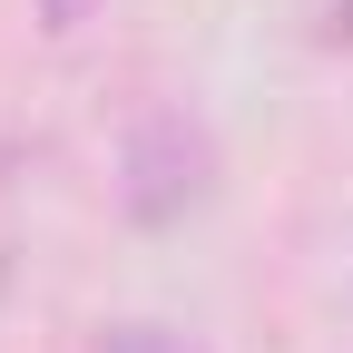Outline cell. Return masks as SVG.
Returning a JSON list of instances; mask_svg holds the SVG:
<instances>
[{
  "mask_svg": "<svg viewBox=\"0 0 353 353\" xmlns=\"http://www.w3.org/2000/svg\"><path fill=\"white\" fill-rule=\"evenodd\" d=\"M69 20H79V0H50V30H69Z\"/></svg>",
  "mask_w": 353,
  "mask_h": 353,
  "instance_id": "obj_3",
  "label": "cell"
},
{
  "mask_svg": "<svg viewBox=\"0 0 353 353\" xmlns=\"http://www.w3.org/2000/svg\"><path fill=\"white\" fill-rule=\"evenodd\" d=\"M99 353H176V343H167V334H157V324H128V334H108V343H99Z\"/></svg>",
  "mask_w": 353,
  "mask_h": 353,
  "instance_id": "obj_2",
  "label": "cell"
},
{
  "mask_svg": "<svg viewBox=\"0 0 353 353\" xmlns=\"http://www.w3.org/2000/svg\"><path fill=\"white\" fill-rule=\"evenodd\" d=\"M196 167H206V138L176 108H148L138 138H128V206H138V216H176L196 196Z\"/></svg>",
  "mask_w": 353,
  "mask_h": 353,
  "instance_id": "obj_1",
  "label": "cell"
}]
</instances>
